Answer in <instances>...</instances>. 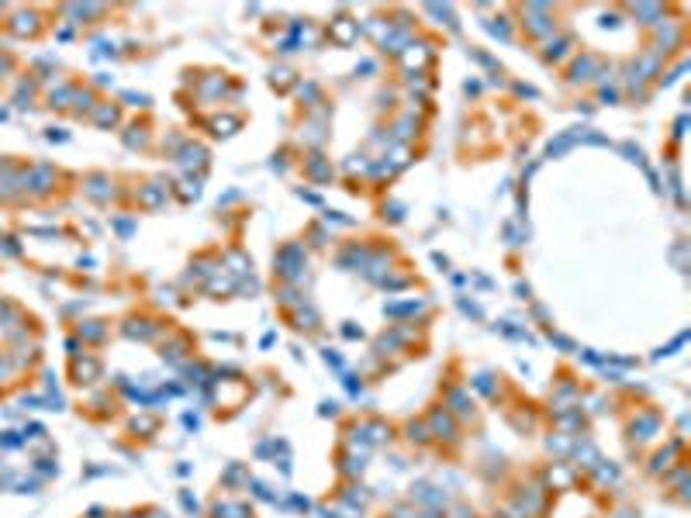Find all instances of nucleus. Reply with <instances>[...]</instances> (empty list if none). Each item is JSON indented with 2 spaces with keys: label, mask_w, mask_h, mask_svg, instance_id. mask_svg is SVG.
I'll use <instances>...</instances> for the list:
<instances>
[{
  "label": "nucleus",
  "mask_w": 691,
  "mask_h": 518,
  "mask_svg": "<svg viewBox=\"0 0 691 518\" xmlns=\"http://www.w3.org/2000/svg\"><path fill=\"white\" fill-rule=\"evenodd\" d=\"M97 125H114L118 121V111L114 107H107V104H101V111H97V118H94Z\"/></svg>",
  "instance_id": "obj_1"
},
{
  "label": "nucleus",
  "mask_w": 691,
  "mask_h": 518,
  "mask_svg": "<svg viewBox=\"0 0 691 518\" xmlns=\"http://www.w3.org/2000/svg\"><path fill=\"white\" fill-rule=\"evenodd\" d=\"M0 318H4V301H0Z\"/></svg>",
  "instance_id": "obj_2"
}]
</instances>
